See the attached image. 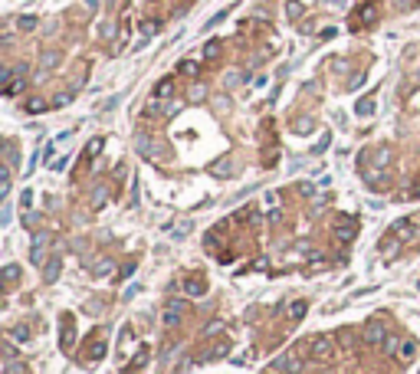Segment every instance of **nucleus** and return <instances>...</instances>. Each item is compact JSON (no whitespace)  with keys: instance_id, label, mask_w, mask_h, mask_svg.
Returning a JSON list of instances; mask_svg holds the SVG:
<instances>
[{"instance_id":"obj_1","label":"nucleus","mask_w":420,"mask_h":374,"mask_svg":"<svg viewBox=\"0 0 420 374\" xmlns=\"http://www.w3.org/2000/svg\"><path fill=\"white\" fill-rule=\"evenodd\" d=\"M305 345H309V358L312 361H328L335 355V342L328 335H315V338H309Z\"/></svg>"},{"instance_id":"obj_2","label":"nucleus","mask_w":420,"mask_h":374,"mask_svg":"<svg viewBox=\"0 0 420 374\" xmlns=\"http://www.w3.org/2000/svg\"><path fill=\"white\" fill-rule=\"evenodd\" d=\"M184 312H187L184 299H167L164 312H161V322H164V328H177V325L184 322Z\"/></svg>"},{"instance_id":"obj_3","label":"nucleus","mask_w":420,"mask_h":374,"mask_svg":"<svg viewBox=\"0 0 420 374\" xmlns=\"http://www.w3.org/2000/svg\"><path fill=\"white\" fill-rule=\"evenodd\" d=\"M184 296H190V299H204V296H207V279H204L200 273L184 276Z\"/></svg>"},{"instance_id":"obj_4","label":"nucleus","mask_w":420,"mask_h":374,"mask_svg":"<svg viewBox=\"0 0 420 374\" xmlns=\"http://www.w3.org/2000/svg\"><path fill=\"white\" fill-rule=\"evenodd\" d=\"M365 342L371 345V348H378V345H384L388 342V325H384V322H368L365 325Z\"/></svg>"},{"instance_id":"obj_5","label":"nucleus","mask_w":420,"mask_h":374,"mask_svg":"<svg viewBox=\"0 0 420 374\" xmlns=\"http://www.w3.org/2000/svg\"><path fill=\"white\" fill-rule=\"evenodd\" d=\"M273 368H276V371H282V374H299V371H302V361H299V355H292V351H289V355H279Z\"/></svg>"},{"instance_id":"obj_6","label":"nucleus","mask_w":420,"mask_h":374,"mask_svg":"<svg viewBox=\"0 0 420 374\" xmlns=\"http://www.w3.org/2000/svg\"><path fill=\"white\" fill-rule=\"evenodd\" d=\"M355 233H358V223L351 217H341L338 223H335V236H338L341 243H351V240H355Z\"/></svg>"},{"instance_id":"obj_7","label":"nucleus","mask_w":420,"mask_h":374,"mask_svg":"<svg viewBox=\"0 0 420 374\" xmlns=\"http://www.w3.org/2000/svg\"><path fill=\"white\" fill-rule=\"evenodd\" d=\"M46 246H49V240L43 233L33 240V246H30V263L33 266H46Z\"/></svg>"},{"instance_id":"obj_8","label":"nucleus","mask_w":420,"mask_h":374,"mask_svg":"<svg viewBox=\"0 0 420 374\" xmlns=\"http://www.w3.org/2000/svg\"><path fill=\"white\" fill-rule=\"evenodd\" d=\"M305 312H309V302H305V299L289 302V322H302V319H305Z\"/></svg>"},{"instance_id":"obj_9","label":"nucleus","mask_w":420,"mask_h":374,"mask_svg":"<svg viewBox=\"0 0 420 374\" xmlns=\"http://www.w3.org/2000/svg\"><path fill=\"white\" fill-rule=\"evenodd\" d=\"M102 148H105V138H92V141L86 145V151H82V158H79V161H82V164H89V161H92V158L99 155Z\"/></svg>"},{"instance_id":"obj_10","label":"nucleus","mask_w":420,"mask_h":374,"mask_svg":"<svg viewBox=\"0 0 420 374\" xmlns=\"http://www.w3.org/2000/svg\"><path fill=\"white\" fill-rule=\"evenodd\" d=\"M388 161H391V148H388V145H381V148L374 151V158H371V168L384 171V168H388Z\"/></svg>"},{"instance_id":"obj_11","label":"nucleus","mask_w":420,"mask_h":374,"mask_svg":"<svg viewBox=\"0 0 420 374\" xmlns=\"http://www.w3.org/2000/svg\"><path fill=\"white\" fill-rule=\"evenodd\" d=\"M135 145H138V151H141V155H148V158H158V155H161V148H158V145H151L148 135H138Z\"/></svg>"},{"instance_id":"obj_12","label":"nucleus","mask_w":420,"mask_h":374,"mask_svg":"<svg viewBox=\"0 0 420 374\" xmlns=\"http://www.w3.org/2000/svg\"><path fill=\"white\" fill-rule=\"evenodd\" d=\"M59 266H63V263H59V256L46 259V266H43V279H46V282H56V279H59Z\"/></svg>"},{"instance_id":"obj_13","label":"nucleus","mask_w":420,"mask_h":374,"mask_svg":"<svg viewBox=\"0 0 420 374\" xmlns=\"http://www.w3.org/2000/svg\"><path fill=\"white\" fill-rule=\"evenodd\" d=\"M210 171H214L217 178H230V174H233V161H230V158H220L217 164H210Z\"/></svg>"},{"instance_id":"obj_14","label":"nucleus","mask_w":420,"mask_h":374,"mask_svg":"<svg viewBox=\"0 0 420 374\" xmlns=\"http://www.w3.org/2000/svg\"><path fill=\"white\" fill-rule=\"evenodd\" d=\"M171 92H174V79H171V76H167V79H161V82H158V86H154V99H167V95H171Z\"/></svg>"},{"instance_id":"obj_15","label":"nucleus","mask_w":420,"mask_h":374,"mask_svg":"<svg viewBox=\"0 0 420 374\" xmlns=\"http://www.w3.org/2000/svg\"><path fill=\"white\" fill-rule=\"evenodd\" d=\"M414 355H417V345L407 338V342H401V348H397V358L401 361H414Z\"/></svg>"},{"instance_id":"obj_16","label":"nucleus","mask_w":420,"mask_h":374,"mask_svg":"<svg viewBox=\"0 0 420 374\" xmlns=\"http://www.w3.org/2000/svg\"><path fill=\"white\" fill-rule=\"evenodd\" d=\"M26 112H30V115H40V112H46V99H40V95L26 99Z\"/></svg>"},{"instance_id":"obj_17","label":"nucleus","mask_w":420,"mask_h":374,"mask_svg":"<svg viewBox=\"0 0 420 374\" xmlns=\"http://www.w3.org/2000/svg\"><path fill=\"white\" fill-rule=\"evenodd\" d=\"M72 345V315H63V348Z\"/></svg>"},{"instance_id":"obj_18","label":"nucleus","mask_w":420,"mask_h":374,"mask_svg":"<svg viewBox=\"0 0 420 374\" xmlns=\"http://www.w3.org/2000/svg\"><path fill=\"white\" fill-rule=\"evenodd\" d=\"M10 181H13V174H10V168H3V174H0V197L10 194Z\"/></svg>"},{"instance_id":"obj_19","label":"nucleus","mask_w":420,"mask_h":374,"mask_svg":"<svg viewBox=\"0 0 420 374\" xmlns=\"http://www.w3.org/2000/svg\"><path fill=\"white\" fill-rule=\"evenodd\" d=\"M20 89H23V79H20V76H10V79H7V89H3V92H7V95H16Z\"/></svg>"},{"instance_id":"obj_20","label":"nucleus","mask_w":420,"mask_h":374,"mask_svg":"<svg viewBox=\"0 0 420 374\" xmlns=\"http://www.w3.org/2000/svg\"><path fill=\"white\" fill-rule=\"evenodd\" d=\"M374 16H378V10H374V7H361V13H358V23H374Z\"/></svg>"},{"instance_id":"obj_21","label":"nucleus","mask_w":420,"mask_h":374,"mask_svg":"<svg viewBox=\"0 0 420 374\" xmlns=\"http://www.w3.org/2000/svg\"><path fill=\"white\" fill-rule=\"evenodd\" d=\"M92 273H95V276H109V273H112V259H99V263L92 266Z\"/></svg>"},{"instance_id":"obj_22","label":"nucleus","mask_w":420,"mask_h":374,"mask_svg":"<svg viewBox=\"0 0 420 374\" xmlns=\"http://www.w3.org/2000/svg\"><path fill=\"white\" fill-rule=\"evenodd\" d=\"M144 361H148V348H141V351H138V355H135V361L128 365V371H138V368H141Z\"/></svg>"},{"instance_id":"obj_23","label":"nucleus","mask_w":420,"mask_h":374,"mask_svg":"<svg viewBox=\"0 0 420 374\" xmlns=\"http://www.w3.org/2000/svg\"><path fill=\"white\" fill-rule=\"evenodd\" d=\"M374 112V99H361L358 102V115H371Z\"/></svg>"},{"instance_id":"obj_24","label":"nucleus","mask_w":420,"mask_h":374,"mask_svg":"<svg viewBox=\"0 0 420 374\" xmlns=\"http://www.w3.org/2000/svg\"><path fill=\"white\" fill-rule=\"evenodd\" d=\"M102 355H105V345H102V342H95L92 348H89V358H92V361H99Z\"/></svg>"},{"instance_id":"obj_25","label":"nucleus","mask_w":420,"mask_h":374,"mask_svg":"<svg viewBox=\"0 0 420 374\" xmlns=\"http://www.w3.org/2000/svg\"><path fill=\"white\" fill-rule=\"evenodd\" d=\"M397 348H401V342H397L394 335H388V342H384V351H388V355H394Z\"/></svg>"},{"instance_id":"obj_26","label":"nucleus","mask_w":420,"mask_h":374,"mask_svg":"<svg viewBox=\"0 0 420 374\" xmlns=\"http://www.w3.org/2000/svg\"><path fill=\"white\" fill-rule=\"evenodd\" d=\"M13 338L26 342V338H30V328H26V325H16V328H13Z\"/></svg>"},{"instance_id":"obj_27","label":"nucleus","mask_w":420,"mask_h":374,"mask_svg":"<svg viewBox=\"0 0 420 374\" xmlns=\"http://www.w3.org/2000/svg\"><path fill=\"white\" fill-rule=\"evenodd\" d=\"M36 26V16H20V30H33Z\"/></svg>"},{"instance_id":"obj_28","label":"nucleus","mask_w":420,"mask_h":374,"mask_svg":"<svg viewBox=\"0 0 420 374\" xmlns=\"http://www.w3.org/2000/svg\"><path fill=\"white\" fill-rule=\"evenodd\" d=\"M154 30H158V23H154V20H144V23H141V33H144V36H151Z\"/></svg>"},{"instance_id":"obj_29","label":"nucleus","mask_w":420,"mask_h":374,"mask_svg":"<svg viewBox=\"0 0 420 374\" xmlns=\"http://www.w3.org/2000/svg\"><path fill=\"white\" fill-rule=\"evenodd\" d=\"M204 56H220V43H207V46H204Z\"/></svg>"},{"instance_id":"obj_30","label":"nucleus","mask_w":420,"mask_h":374,"mask_svg":"<svg viewBox=\"0 0 420 374\" xmlns=\"http://www.w3.org/2000/svg\"><path fill=\"white\" fill-rule=\"evenodd\" d=\"M16 276H20V266H7V282H16Z\"/></svg>"},{"instance_id":"obj_31","label":"nucleus","mask_w":420,"mask_h":374,"mask_svg":"<svg viewBox=\"0 0 420 374\" xmlns=\"http://www.w3.org/2000/svg\"><path fill=\"white\" fill-rule=\"evenodd\" d=\"M181 72H187V76H194V72H197V62H181Z\"/></svg>"},{"instance_id":"obj_32","label":"nucleus","mask_w":420,"mask_h":374,"mask_svg":"<svg viewBox=\"0 0 420 374\" xmlns=\"http://www.w3.org/2000/svg\"><path fill=\"white\" fill-rule=\"evenodd\" d=\"M132 273H135V263H125V266H122V279H128V276H132Z\"/></svg>"},{"instance_id":"obj_33","label":"nucleus","mask_w":420,"mask_h":374,"mask_svg":"<svg viewBox=\"0 0 420 374\" xmlns=\"http://www.w3.org/2000/svg\"><path fill=\"white\" fill-rule=\"evenodd\" d=\"M10 164H16V148H13V145H7V168H10Z\"/></svg>"},{"instance_id":"obj_34","label":"nucleus","mask_w":420,"mask_h":374,"mask_svg":"<svg viewBox=\"0 0 420 374\" xmlns=\"http://www.w3.org/2000/svg\"><path fill=\"white\" fill-rule=\"evenodd\" d=\"M414 197H420V184H417V187H414Z\"/></svg>"},{"instance_id":"obj_35","label":"nucleus","mask_w":420,"mask_h":374,"mask_svg":"<svg viewBox=\"0 0 420 374\" xmlns=\"http://www.w3.org/2000/svg\"><path fill=\"white\" fill-rule=\"evenodd\" d=\"M270 374H279V371H270Z\"/></svg>"}]
</instances>
